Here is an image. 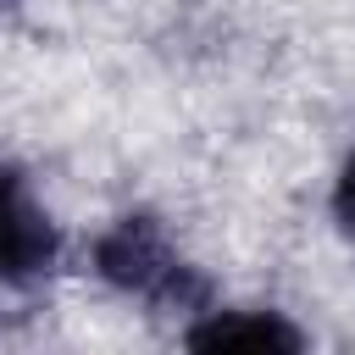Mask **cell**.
Returning <instances> with one entry per match:
<instances>
[{
    "label": "cell",
    "mask_w": 355,
    "mask_h": 355,
    "mask_svg": "<svg viewBox=\"0 0 355 355\" xmlns=\"http://www.w3.org/2000/svg\"><path fill=\"white\" fill-rule=\"evenodd\" d=\"M0 6H6V0H0Z\"/></svg>",
    "instance_id": "5"
},
{
    "label": "cell",
    "mask_w": 355,
    "mask_h": 355,
    "mask_svg": "<svg viewBox=\"0 0 355 355\" xmlns=\"http://www.w3.org/2000/svg\"><path fill=\"white\" fill-rule=\"evenodd\" d=\"M333 216L344 222V233H355V155L344 161V172L333 183Z\"/></svg>",
    "instance_id": "4"
},
{
    "label": "cell",
    "mask_w": 355,
    "mask_h": 355,
    "mask_svg": "<svg viewBox=\"0 0 355 355\" xmlns=\"http://www.w3.org/2000/svg\"><path fill=\"white\" fill-rule=\"evenodd\" d=\"M189 349H300V327H288L277 311H205L189 333Z\"/></svg>",
    "instance_id": "3"
},
{
    "label": "cell",
    "mask_w": 355,
    "mask_h": 355,
    "mask_svg": "<svg viewBox=\"0 0 355 355\" xmlns=\"http://www.w3.org/2000/svg\"><path fill=\"white\" fill-rule=\"evenodd\" d=\"M61 239L44 205L33 200L28 178L0 161V283H33L55 266Z\"/></svg>",
    "instance_id": "2"
},
{
    "label": "cell",
    "mask_w": 355,
    "mask_h": 355,
    "mask_svg": "<svg viewBox=\"0 0 355 355\" xmlns=\"http://www.w3.org/2000/svg\"><path fill=\"white\" fill-rule=\"evenodd\" d=\"M94 272L111 288H122L128 300H144L155 311H205V300H211L205 277L183 261V250L166 239V227L144 211L116 216L94 239Z\"/></svg>",
    "instance_id": "1"
}]
</instances>
